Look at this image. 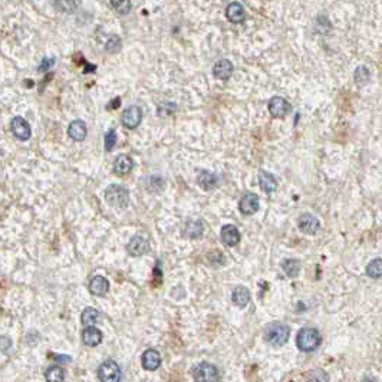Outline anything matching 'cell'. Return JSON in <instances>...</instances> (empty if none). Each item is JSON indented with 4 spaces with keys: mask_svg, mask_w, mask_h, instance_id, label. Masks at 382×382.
<instances>
[{
    "mask_svg": "<svg viewBox=\"0 0 382 382\" xmlns=\"http://www.w3.org/2000/svg\"><path fill=\"white\" fill-rule=\"evenodd\" d=\"M217 183H219V177L216 176L214 173H210V171H201L197 177V184L204 191L216 189Z\"/></svg>",
    "mask_w": 382,
    "mask_h": 382,
    "instance_id": "44dd1931",
    "label": "cell"
},
{
    "mask_svg": "<svg viewBox=\"0 0 382 382\" xmlns=\"http://www.w3.org/2000/svg\"><path fill=\"white\" fill-rule=\"evenodd\" d=\"M207 260H208V262H210L213 266L224 265V254H223L221 251H219V250H214V251L208 253Z\"/></svg>",
    "mask_w": 382,
    "mask_h": 382,
    "instance_id": "1f68e13d",
    "label": "cell"
},
{
    "mask_svg": "<svg viewBox=\"0 0 382 382\" xmlns=\"http://www.w3.org/2000/svg\"><path fill=\"white\" fill-rule=\"evenodd\" d=\"M232 302L237 308H246L250 302V292L244 286H237L232 293Z\"/></svg>",
    "mask_w": 382,
    "mask_h": 382,
    "instance_id": "603a6c76",
    "label": "cell"
},
{
    "mask_svg": "<svg viewBox=\"0 0 382 382\" xmlns=\"http://www.w3.org/2000/svg\"><path fill=\"white\" fill-rule=\"evenodd\" d=\"M102 332L98 328H95V326H87L84 329V332H82V342L87 346H91V348L98 346L102 342Z\"/></svg>",
    "mask_w": 382,
    "mask_h": 382,
    "instance_id": "9a60e30c",
    "label": "cell"
},
{
    "mask_svg": "<svg viewBox=\"0 0 382 382\" xmlns=\"http://www.w3.org/2000/svg\"><path fill=\"white\" fill-rule=\"evenodd\" d=\"M98 378L102 382H119L122 378L121 368L115 361H105L98 369Z\"/></svg>",
    "mask_w": 382,
    "mask_h": 382,
    "instance_id": "5b68a950",
    "label": "cell"
},
{
    "mask_svg": "<svg viewBox=\"0 0 382 382\" xmlns=\"http://www.w3.org/2000/svg\"><path fill=\"white\" fill-rule=\"evenodd\" d=\"M300 262L296 259H286L282 262V269L285 272V275H287L289 278H296L300 272Z\"/></svg>",
    "mask_w": 382,
    "mask_h": 382,
    "instance_id": "d4e9b609",
    "label": "cell"
},
{
    "mask_svg": "<svg viewBox=\"0 0 382 382\" xmlns=\"http://www.w3.org/2000/svg\"><path fill=\"white\" fill-rule=\"evenodd\" d=\"M233 71H235V66L229 59H220L213 66V75L221 81L230 79V76L233 75Z\"/></svg>",
    "mask_w": 382,
    "mask_h": 382,
    "instance_id": "4fadbf2b",
    "label": "cell"
},
{
    "mask_svg": "<svg viewBox=\"0 0 382 382\" xmlns=\"http://www.w3.org/2000/svg\"><path fill=\"white\" fill-rule=\"evenodd\" d=\"M103 141H105L103 143L105 144V149L108 152H111L115 148V144H117V133H115V130H109L108 133L105 134Z\"/></svg>",
    "mask_w": 382,
    "mask_h": 382,
    "instance_id": "4dcf8cb0",
    "label": "cell"
},
{
    "mask_svg": "<svg viewBox=\"0 0 382 382\" xmlns=\"http://www.w3.org/2000/svg\"><path fill=\"white\" fill-rule=\"evenodd\" d=\"M134 161L130 155H118L117 160L114 162V171L117 173L118 176H127L133 171Z\"/></svg>",
    "mask_w": 382,
    "mask_h": 382,
    "instance_id": "ac0fdd59",
    "label": "cell"
},
{
    "mask_svg": "<svg viewBox=\"0 0 382 382\" xmlns=\"http://www.w3.org/2000/svg\"><path fill=\"white\" fill-rule=\"evenodd\" d=\"M10 131L20 141H28L32 135L29 122L22 117H15L10 122Z\"/></svg>",
    "mask_w": 382,
    "mask_h": 382,
    "instance_id": "9c48e42d",
    "label": "cell"
},
{
    "mask_svg": "<svg viewBox=\"0 0 382 382\" xmlns=\"http://www.w3.org/2000/svg\"><path fill=\"white\" fill-rule=\"evenodd\" d=\"M45 378L50 382H62L65 380V372H63V369L59 365H52V367H49L46 369Z\"/></svg>",
    "mask_w": 382,
    "mask_h": 382,
    "instance_id": "484cf974",
    "label": "cell"
},
{
    "mask_svg": "<svg viewBox=\"0 0 382 382\" xmlns=\"http://www.w3.org/2000/svg\"><path fill=\"white\" fill-rule=\"evenodd\" d=\"M322 343V336L315 328H303L297 332L296 345L302 352H312Z\"/></svg>",
    "mask_w": 382,
    "mask_h": 382,
    "instance_id": "7a4b0ae2",
    "label": "cell"
},
{
    "mask_svg": "<svg viewBox=\"0 0 382 382\" xmlns=\"http://www.w3.org/2000/svg\"><path fill=\"white\" fill-rule=\"evenodd\" d=\"M87 124L81 119H75L69 124V128H68V135L74 140V141H84L87 138Z\"/></svg>",
    "mask_w": 382,
    "mask_h": 382,
    "instance_id": "2e32d148",
    "label": "cell"
},
{
    "mask_svg": "<svg viewBox=\"0 0 382 382\" xmlns=\"http://www.w3.org/2000/svg\"><path fill=\"white\" fill-rule=\"evenodd\" d=\"M367 275L372 279H380L382 278V260L375 259L367 266Z\"/></svg>",
    "mask_w": 382,
    "mask_h": 382,
    "instance_id": "83f0119b",
    "label": "cell"
},
{
    "mask_svg": "<svg viewBox=\"0 0 382 382\" xmlns=\"http://www.w3.org/2000/svg\"><path fill=\"white\" fill-rule=\"evenodd\" d=\"M226 15H227V19L232 22V23H243L244 19H246V13H244V7L237 3V1H233L227 6V10H226Z\"/></svg>",
    "mask_w": 382,
    "mask_h": 382,
    "instance_id": "d6986e66",
    "label": "cell"
},
{
    "mask_svg": "<svg viewBox=\"0 0 382 382\" xmlns=\"http://www.w3.org/2000/svg\"><path fill=\"white\" fill-rule=\"evenodd\" d=\"M220 237L221 241H223L226 246H229V247H235V246H237V244L240 243V240H241V236H240L239 229H237L236 226H233V224H226V226H223L220 232Z\"/></svg>",
    "mask_w": 382,
    "mask_h": 382,
    "instance_id": "8fae6325",
    "label": "cell"
},
{
    "mask_svg": "<svg viewBox=\"0 0 382 382\" xmlns=\"http://www.w3.org/2000/svg\"><path fill=\"white\" fill-rule=\"evenodd\" d=\"M109 290V282L103 276H94L89 283V292L95 296H103Z\"/></svg>",
    "mask_w": 382,
    "mask_h": 382,
    "instance_id": "ffe728a7",
    "label": "cell"
},
{
    "mask_svg": "<svg viewBox=\"0 0 382 382\" xmlns=\"http://www.w3.org/2000/svg\"><path fill=\"white\" fill-rule=\"evenodd\" d=\"M119 103H121V99H119V98H117V101L114 99L112 102L108 105V109H117L118 106H119Z\"/></svg>",
    "mask_w": 382,
    "mask_h": 382,
    "instance_id": "d590c367",
    "label": "cell"
},
{
    "mask_svg": "<svg viewBox=\"0 0 382 382\" xmlns=\"http://www.w3.org/2000/svg\"><path fill=\"white\" fill-rule=\"evenodd\" d=\"M269 112L273 118H285L290 112V103L282 96H273L269 101Z\"/></svg>",
    "mask_w": 382,
    "mask_h": 382,
    "instance_id": "30bf717a",
    "label": "cell"
},
{
    "mask_svg": "<svg viewBox=\"0 0 382 382\" xmlns=\"http://www.w3.org/2000/svg\"><path fill=\"white\" fill-rule=\"evenodd\" d=\"M53 65H55V59L53 58L44 59V60H42V63L39 65V71H41V72H45V71L50 69Z\"/></svg>",
    "mask_w": 382,
    "mask_h": 382,
    "instance_id": "e575fe53",
    "label": "cell"
},
{
    "mask_svg": "<svg viewBox=\"0 0 382 382\" xmlns=\"http://www.w3.org/2000/svg\"><path fill=\"white\" fill-rule=\"evenodd\" d=\"M141 364L147 371H157L161 367V355L155 349H147L141 356Z\"/></svg>",
    "mask_w": 382,
    "mask_h": 382,
    "instance_id": "5bb4252c",
    "label": "cell"
},
{
    "mask_svg": "<svg viewBox=\"0 0 382 382\" xmlns=\"http://www.w3.org/2000/svg\"><path fill=\"white\" fill-rule=\"evenodd\" d=\"M103 198L109 206L125 208L130 203V192L125 187H122L119 184H111L103 191Z\"/></svg>",
    "mask_w": 382,
    "mask_h": 382,
    "instance_id": "3957f363",
    "label": "cell"
},
{
    "mask_svg": "<svg viewBox=\"0 0 382 382\" xmlns=\"http://www.w3.org/2000/svg\"><path fill=\"white\" fill-rule=\"evenodd\" d=\"M297 226H299V230L303 232L305 235H316L321 229V223L319 220L312 216V214H303L299 217L297 220Z\"/></svg>",
    "mask_w": 382,
    "mask_h": 382,
    "instance_id": "7c38bea8",
    "label": "cell"
},
{
    "mask_svg": "<svg viewBox=\"0 0 382 382\" xmlns=\"http://www.w3.org/2000/svg\"><path fill=\"white\" fill-rule=\"evenodd\" d=\"M259 186L265 191L266 194H273L278 190V181L275 176L269 171H260L259 173Z\"/></svg>",
    "mask_w": 382,
    "mask_h": 382,
    "instance_id": "e0dca14e",
    "label": "cell"
},
{
    "mask_svg": "<svg viewBox=\"0 0 382 382\" xmlns=\"http://www.w3.org/2000/svg\"><path fill=\"white\" fill-rule=\"evenodd\" d=\"M111 6L119 15H127L133 7L131 0H111Z\"/></svg>",
    "mask_w": 382,
    "mask_h": 382,
    "instance_id": "f1b7e54d",
    "label": "cell"
},
{
    "mask_svg": "<svg viewBox=\"0 0 382 382\" xmlns=\"http://www.w3.org/2000/svg\"><path fill=\"white\" fill-rule=\"evenodd\" d=\"M164 187H165V183H164V180H162L161 177H147V180H145V189H147V191H149V192H161L164 190Z\"/></svg>",
    "mask_w": 382,
    "mask_h": 382,
    "instance_id": "4316f807",
    "label": "cell"
},
{
    "mask_svg": "<svg viewBox=\"0 0 382 382\" xmlns=\"http://www.w3.org/2000/svg\"><path fill=\"white\" fill-rule=\"evenodd\" d=\"M369 76H371V74H369L367 66H359L355 71V82L358 85H365L369 81Z\"/></svg>",
    "mask_w": 382,
    "mask_h": 382,
    "instance_id": "f546056e",
    "label": "cell"
},
{
    "mask_svg": "<svg viewBox=\"0 0 382 382\" xmlns=\"http://www.w3.org/2000/svg\"><path fill=\"white\" fill-rule=\"evenodd\" d=\"M56 6L62 12H71L75 9V0H58Z\"/></svg>",
    "mask_w": 382,
    "mask_h": 382,
    "instance_id": "836d02e7",
    "label": "cell"
},
{
    "mask_svg": "<svg viewBox=\"0 0 382 382\" xmlns=\"http://www.w3.org/2000/svg\"><path fill=\"white\" fill-rule=\"evenodd\" d=\"M183 233L189 239H200L204 233V224L201 220H190L186 223Z\"/></svg>",
    "mask_w": 382,
    "mask_h": 382,
    "instance_id": "7402d4cb",
    "label": "cell"
},
{
    "mask_svg": "<svg viewBox=\"0 0 382 382\" xmlns=\"http://www.w3.org/2000/svg\"><path fill=\"white\" fill-rule=\"evenodd\" d=\"M119 49H121V39L118 36H112L105 45V50L108 53H115Z\"/></svg>",
    "mask_w": 382,
    "mask_h": 382,
    "instance_id": "d6a6232c",
    "label": "cell"
},
{
    "mask_svg": "<svg viewBox=\"0 0 382 382\" xmlns=\"http://www.w3.org/2000/svg\"><path fill=\"white\" fill-rule=\"evenodd\" d=\"M289 335H290V331L286 325L280 324V322H273V324H269L266 326L263 338L269 345H272L275 348H280L287 343Z\"/></svg>",
    "mask_w": 382,
    "mask_h": 382,
    "instance_id": "6da1fadb",
    "label": "cell"
},
{
    "mask_svg": "<svg viewBox=\"0 0 382 382\" xmlns=\"http://www.w3.org/2000/svg\"><path fill=\"white\" fill-rule=\"evenodd\" d=\"M141 119H143V109L137 105H133L122 112L121 122L127 130H135L141 124Z\"/></svg>",
    "mask_w": 382,
    "mask_h": 382,
    "instance_id": "8992f818",
    "label": "cell"
},
{
    "mask_svg": "<svg viewBox=\"0 0 382 382\" xmlns=\"http://www.w3.org/2000/svg\"><path fill=\"white\" fill-rule=\"evenodd\" d=\"M151 249L149 246V241H148L145 237L143 236H134L133 239L130 240V243L127 244V251L130 256L133 257H140V256H144L147 254L148 251Z\"/></svg>",
    "mask_w": 382,
    "mask_h": 382,
    "instance_id": "ba28073f",
    "label": "cell"
},
{
    "mask_svg": "<svg viewBox=\"0 0 382 382\" xmlns=\"http://www.w3.org/2000/svg\"><path fill=\"white\" fill-rule=\"evenodd\" d=\"M192 377L198 382H214L219 381V369L210 362H200L192 369Z\"/></svg>",
    "mask_w": 382,
    "mask_h": 382,
    "instance_id": "277c9868",
    "label": "cell"
},
{
    "mask_svg": "<svg viewBox=\"0 0 382 382\" xmlns=\"http://www.w3.org/2000/svg\"><path fill=\"white\" fill-rule=\"evenodd\" d=\"M81 322L84 326H95L99 322V312L94 308L84 309L81 315Z\"/></svg>",
    "mask_w": 382,
    "mask_h": 382,
    "instance_id": "cb8c5ba5",
    "label": "cell"
},
{
    "mask_svg": "<svg viewBox=\"0 0 382 382\" xmlns=\"http://www.w3.org/2000/svg\"><path fill=\"white\" fill-rule=\"evenodd\" d=\"M239 208H240L241 214H244V216H253V214L257 213L259 208H260L259 195L254 194V192H246V194H243V197L240 198V203H239Z\"/></svg>",
    "mask_w": 382,
    "mask_h": 382,
    "instance_id": "52a82bcc",
    "label": "cell"
}]
</instances>
